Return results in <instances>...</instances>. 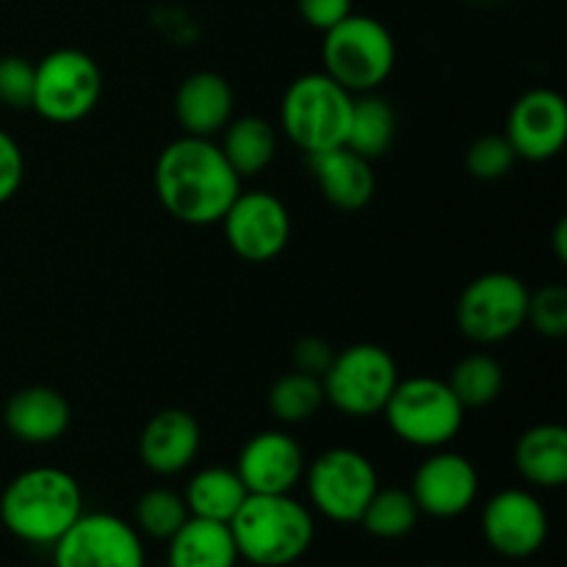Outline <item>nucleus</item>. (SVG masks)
I'll return each mask as SVG.
<instances>
[{
  "label": "nucleus",
  "instance_id": "nucleus-17",
  "mask_svg": "<svg viewBox=\"0 0 567 567\" xmlns=\"http://www.w3.org/2000/svg\"><path fill=\"white\" fill-rule=\"evenodd\" d=\"M199 446H203L199 421L181 408L155 413L138 435V457L158 476H175L186 471L197 460Z\"/></svg>",
  "mask_w": 567,
  "mask_h": 567
},
{
  "label": "nucleus",
  "instance_id": "nucleus-11",
  "mask_svg": "<svg viewBox=\"0 0 567 567\" xmlns=\"http://www.w3.org/2000/svg\"><path fill=\"white\" fill-rule=\"evenodd\" d=\"M53 567H144L138 529L111 513H83L53 543Z\"/></svg>",
  "mask_w": 567,
  "mask_h": 567
},
{
  "label": "nucleus",
  "instance_id": "nucleus-15",
  "mask_svg": "<svg viewBox=\"0 0 567 567\" xmlns=\"http://www.w3.org/2000/svg\"><path fill=\"white\" fill-rule=\"evenodd\" d=\"M480 493V474L465 454L437 452L415 468L410 496L419 504L421 515L432 518H457L468 513Z\"/></svg>",
  "mask_w": 567,
  "mask_h": 567
},
{
  "label": "nucleus",
  "instance_id": "nucleus-22",
  "mask_svg": "<svg viewBox=\"0 0 567 567\" xmlns=\"http://www.w3.org/2000/svg\"><path fill=\"white\" fill-rule=\"evenodd\" d=\"M238 551L230 526L188 515L169 537V567H236Z\"/></svg>",
  "mask_w": 567,
  "mask_h": 567
},
{
  "label": "nucleus",
  "instance_id": "nucleus-37",
  "mask_svg": "<svg viewBox=\"0 0 567 567\" xmlns=\"http://www.w3.org/2000/svg\"><path fill=\"white\" fill-rule=\"evenodd\" d=\"M424 567H437V565H424Z\"/></svg>",
  "mask_w": 567,
  "mask_h": 567
},
{
  "label": "nucleus",
  "instance_id": "nucleus-31",
  "mask_svg": "<svg viewBox=\"0 0 567 567\" xmlns=\"http://www.w3.org/2000/svg\"><path fill=\"white\" fill-rule=\"evenodd\" d=\"M526 324L546 338L567 336V291L563 286H546L529 293Z\"/></svg>",
  "mask_w": 567,
  "mask_h": 567
},
{
  "label": "nucleus",
  "instance_id": "nucleus-25",
  "mask_svg": "<svg viewBox=\"0 0 567 567\" xmlns=\"http://www.w3.org/2000/svg\"><path fill=\"white\" fill-rule=\"evenodd\" d=\"M393 136H396V114H393L391 103L377 97L374 92L354 97L343 147L374 161L391 150Z\"/></svg>",
  "mask_w": 567,
  "mask_h": 567
},
{
  "label": "nucleus",
  "instance_id": "nucleus-14",
  "mask_svg": "<svg viewBox=\"0 0 567 567\" xmlns=\"http://www.w3.org/2000/svg\"><path fill=\"white\" fill-rule=\"evenodd\" d=\"M507 142L524 161H551L567 142V103L554 89H529L507 116Z\"/></svg>",
  "mask_w": 567,
  "mask_h": 567
},
{
  "label": "nucleus",
  "instance_id": "nucleus-1",
  "mask_svg": "<svg viewBox=\"0 0 567 567\" xmlns=\"http://www.w3.org/2000/svg\"><path fill=\"white\" fill-rule=\"evenodd\" d=\"M153 177L166 214L192 227L219 225L241 194V177L219 144L199 136H181L166 144Z\"/></svg>",
  "mask_w": 567,
  "mask_h": 567
},
{
  "label": "nucleus",
  "instance_id": "nucleus-13",
  "mask_svg": "<svg viewBox=\"0 0 567 567\" xmlns=\"http://www.w3.org/2000/svg\"><path fill=\"white\" fill-rule=\"evenodd\" d=\"M482 532L496 554L507 559H526L546 543L548 513L535 493L507 487L482 509Z\"/></svg>",
  "mask_w": 567,
  "mask_h": 567
},
{
  "label": "nucleus",
  "instance_id": "nucleus-23",
  "mask_svg": "<svg viewBox=\"0 0 567 567\" xmlns=\"http://www.w3.org/2000/svg\"><path fill=\"white\" fill-rule=\"evenodd\" d=\"M249 491L244 487L241 476L236 468H225V465H210V468L197 471L192 482L186 485V502L188 515L205 520H219V524H230L233 515L241 509L247 502Z\"/></svg>",
  "mask_w": 567,
  "mask_h": 567
},
{
  "label": "nucleus",
  "instance_id": "nucleus-36",
  "mask_svg": "<svg viewBox=\"0 0 567 567\" xmlns=\"http://www.w3.org/2000/svg\"><path fill=\"white\" fill-rule=\"evenodd\" d=\"M554 249H557L559 264H565L567 260V221L565 219H559L557 230H554Z\"/></svg>",
  "mask_w": 567,
  "mask_h": 567
},
{
  "label": "nucleus",
  "instance_id": "nucleus-18",
  "mask_svg": "<svg viewBox=\"0 0 567 567\" xmlns=\"http://www.w3.org/2000/svg\"><path fill=\"white\" fill-rule=\"evenodd\" d=\"M72 410L64 393L48 385H28L6 402L3 424L17 441L31 446H48L70 430Z\"/></svg>",
  "mask_w": 567,
  "mask_h": 567
},
{
  "label": "nucleus",
  "instance_id": "nucleus-4",
  "mask_svg": "<svg viewBox=\"0 0 567 567\" xmlns=\"http://www.w3.org/2000/svg\"><path fill=\"white\" fill-rule=\"evenodd\" d=\"M354 94L327 72L299 75L282 94L280 125L286 136L308 155L347 144Z\"/></svg>",
  "mask_w": 567,
  "mask_h": 567
},
{
  "label": "nucleus",
  "instance_id": "nucleus-27",
  "mask_svg": "<svg viewBox=\"0 0 567 567\" xmlns=\"http://www.w3.org/2000/svg\"><path fill=\"white\" fill-rule=\"evenodd\" d=\"M446 385L457 396L465 410L487 408L502 396L504 388V365L493 354L476 352L460 360L449 374Z\"/></svg>",
  "mask_w": 567,
  "mask_h": 567
},
{
  "label": "nucleus",
  "instance_id": "nucleus-3",
  "mask_svg": "<svg viewBox=\"0 0 567 567\" xmlns=\"http://www.w3.org/2000/svg\"><path fill=\"white\" fill-rule=\"evenodd\" d=\"M238 559L258 567H286L308 554L316 524L310 509L291 493H249L230 524Z\"/></svg>",
  "mask_w": 567,
  "mask_h": 567
},
{
  "label": "nucleus",
  "instance_id": "nucleus-28",
  "mask_svg": "<svg viewBox=\"0 0 567 567\" xmlns=\"http://www.w3.org/2000/svg\"><path fill=\"white\" fill-rule=\"evenodd\" d=\"M324 404V385L319 377L293 369L282 374L269 391V410L280 424H305Z\"/></svg>",
  "mask_w": 567,
  "mask_h": 567
},
{
  "label": "nucleus",
  "instance_id": "nucleus-10",
  "mask_svg": "<svg viewBox=\"0 0 567 567\" xmlns=\"http://www.w3.org/2000/svg\"><path fill=\"white\" fill-rule=\"evenodd\" d=\"M529 288L509 271H487L471 280L457 299V327L476 343H498L526 324Z\"/></svg>",
  "mask_w": 567,
  "mask_h": 567
},
{
  "label": "nucleus",
  "instance_id": "nucleus-7",
  "mask_svg": "<svg viewBox=\"0 0 567 567\" xmlns=\"http://www.w3.org/2000/svg\"><path fill=\"white\" fill-rule=\"evenodd\" d=\"M324 402L352 419H369L385 410L393 388L399 385V365L380 343H354L336 352L330 369L321 377Z\"/></svg>",
  "mask_w": 567,
  "mask_h": 567
},
{
  "label": "nucleus",
  "instance_id": "nucleus-24",
  "mask_svg": "<svg viewBox=\"0 0 567 567\" xmlns=\"http://www.w3.org/2000/svg\"><path fill=\"white\" fill-rule=\"evenodd\" d=\"M219 147L244 181L260 175L275 161L277 131L264 116H238L225 125V138Z\"/></svg>",
  "mask_w": 567,
  "mask_h": 567
},
{
  "label": "nucleus",
  "instance_id": "nucleus-2",
  "mask_svg": "<svg viewBox=\"0 0 567 567\" xmlns=\"http://www.w3.org/2000/svg\"><path fill=\"white\" fill-rule=\"evenodd\" d=\"M83 515V491L78 480L53 465L17 474L0 496V520L6 529L31 546H53Z\"/></svg>",
  "mask_w": 567,
  "mask_h": 567
},
{
  "label": "nucleus",
  "instance_id": "nucleus-16",
  "mask_svg": "<svg viewBox=\"0 0 567 567\" xmlns=\"http://www.w3.org/2000/svg\"><path fill=\"white\" fill-rule=\"evenodd\" d=\"M236 474L249 493H291L305 476V452L282 430H266L249 437L238 454Z\"/></svg>",
  "mask_w": 567,
  "mask_h": 567
},
{
  "label": "nucleus",
  "instance_id": "nucleus-6",
  "mask_svg": "<svg viewBox=\"0 0 567 567\" xmlns=\"http://www.w3.org/2000/svg\"><path fill=\"white\" fill-rule=\"evenodd\" d=\"M382 415L393 435L408 446L443 449L463 430L465 408L457 402L446 380L413 377V380H399Z\"/></svg>",
  "mask_w": 567,
  "mask_h": 567
},
{
  "label": "nucleus",
  "instance_id": "nucleus-9",
  "mask_svg": "<svg viewBox=\"0 0 567 567\" xmlns=\"http://www.w3.org/2000/svg\"><path fill=\"white\" fill-rule=\"evenodd\" d=\"M310 504L332 524H358L380 487L374 463L358 449L336 446L305 465Z\"/></svg>",
  "mask_w": 567,
  "mask_h": 567
},
{
  "label": "nucleus",
  "instance_id": "nucleus-33",
  "mask_svg": "<svg viewBox=\"0 0 567 567\" xmlns=\"http://www.w3.org/2000/svg\"><path fill=\"white\" fill-rule=\"evenodd\" d=\"M22 177H25V158L20 144L0 127V205L20 192Z\"/></svg>",
  "mask_w": 567,
  "mask_h": 567
},
{
  "label": "nucleus",
  "instance_id": "nucleus-19",
  "mask_svg": "<svg viewBox=\"0 0 567 567\" xmlns=\"http://www.w3.org/2000/svg\"><path fill=\"white\" fill-rule=\"evenodd\" d=\"M236 94L219 72H194L177 86L175 116L183 136L214 138L233 120Z\"/></svg>",
  "mask_w": 567,
  "mask_h": 567
},
{
  "label": "nucleus",
  "instance_id": "nucleus-5",
  "mask_svg": "<svg viewBox=\"0 0 567 567\" xmlns=\"http://www.w3.org/2000/svg\"><path fill=\"white\" fill-rule=\"evenodd\" d=\"M324 72L352 94H369L391 78L396 66V39L369 14H349L324 31Z\"/></svg>",
  "mask_w": 567,
  "mask_h": 567
},
{
  "label": "nucleus",
  "instance_id": "nucleus-35",
  "mask_svg": "<svg viewBox=\"0 0 567 567\" xmlns=\"http://www.w3.org/2000/svg\"><path fill=\"white\" fill-rule=\"evenodd\" d=\"M332 358H336V352H332V347L324 338L308 336L302 341H297V347H293V369L319 377V380L330 369Z\"/></svg>",
  "mask_w": 567,
  "mask_h": 567
},
{
  "label": "nucleus",
  "instance_id": "nucleus-8",
  "mask_svg": "<svg viewBox=\"0 0 567 567\" xmlns=\"http://www.w3.org/2000/svg\"><path fill=\"white\" fill-rule=\"evenodd\" d=\"M100 94L103 72L97 61L78 48H59L37 64L31 109L55 125H72L92 114Z\"/></svg>",
  "mask_w": 567,
  "mask_h": 567
},
{
  "label": "nucleus",
  "instance_id": "nucleus-30",
  "mask_svg": "<svg viewBox=\"0 0 567 567\" xmlns=\"http://www.w3.org/2000/svg\"><path fill=\"white\" fill-rule=\"evenodd\" d=\"M515 155L513 144L507 142V136L502 133H487V136H480L465 153V169H468L471 177L476 181H502L513 172Z\"/></svg>",
  "mask_w": 567,
  "mask_h": 567
},
{
  "label": "nucleus",
  "instance_id": "nucleus-21",
  "mask_svg": "<svg viewBox=\"0 0 567 567\" xmlns=\"http://www.w3.org/2000/svg\"><path fill=\"white\" fill-rule=\"evenodd\" d=\"M515 468L535 487L567 482V432L559 424H537L515 443Z\"/></svg>",
  "mask_w": 567,
  "mask_h": 567
},
{
  "label": "nucleus",
  "instance_id": "nucleus-20",
  "mask_svg": "<svg viewBox=\"0 0 567 567\" xmlns=\"http://www.w3.org/2000/svg\"><path fill=\"white\" fill-rule=\"evenodd\" d=\"M310 169L330 205L341 210H360L371 203L377 188L371 161L349 147L324 150L310 155Z\"/></svg>",
  "mask_w": 567,
  "mask_h": 567
},
{
  "label": "nucleus",
  "instance_id": "nucleus-26",
  "mask_svg": "<svg viewBox=\"0 0 567 567\" xmlns=\"http://www.w3.org/2000/svg\"><path fill=\"white\" fill-rule=\"evenodd\" d=\"M419 518L421 509L415 498L410 496V491H402V487H385L382 491V487H377L358 524H363V529L377 540H402L419 526Z\"/></svg>",
  "mask_w": 567,
  "mask_h": 567
},
{
  "label": "nucleus",
  "instance_id": "nucleus-32",
  "mask_svg": "<svg viewBox=\"0 0 567 567\" xmlns=\"http://www.w3.org/2000/svg\"><path fill=\"white\" fill-rule=\"evenodd\" d=\"M33 75L37 66L22 55H3L0 59V103L6 109H31Z\"/></svg>",
  "mask_w": 567,
  "mask_h": 567
},
{
  "label": "nucleus",
  "instance_id": "nucleus-34",
  "mask_svg": "<svg viewBox=\"0 0 567 567\" xmlns=\"http://www.w3.org/2000/svg\"><path fill=\"white\" fill-rule=\"evenodd\" d=\"M302 20L316 31H330L332 25L352 14V0H297Z\"/></svg>",
  "mask_w": 567,
  "mask_h": 567
},
{
  "label": "nucleus",
  "instance_id": "nucleus-29",
  "mask_svg": "<svg viewBox=\"0 0 567 567\" xmlns=\"http://www.w3.org/2000/svg\"><path fill=\"white\" fill-rule=\"evenodd\" d=\"M186 520V502L169 487H153V491L138 496L136 526L142 535L153 537V540H169Z\"/></svg>",
  "mask_w": 567,
  "mask_h": 567
},
{
  "label": "nucleus",
  "instance_id": "nucleus-12",
  "mask_svg": "<svg viewBox=\"0 0 567 567\" xmlns=\"http://www.w3.org/2000/svg\"><path fill=\"white\" fill-rule=\"evenodd\" d=\"M219 225L227 247L249 264H269L291 241V214L271 192H241Z\"/></svg>",
  "mask_w": 567,
  "mask_h": 567
}]
</instances>
